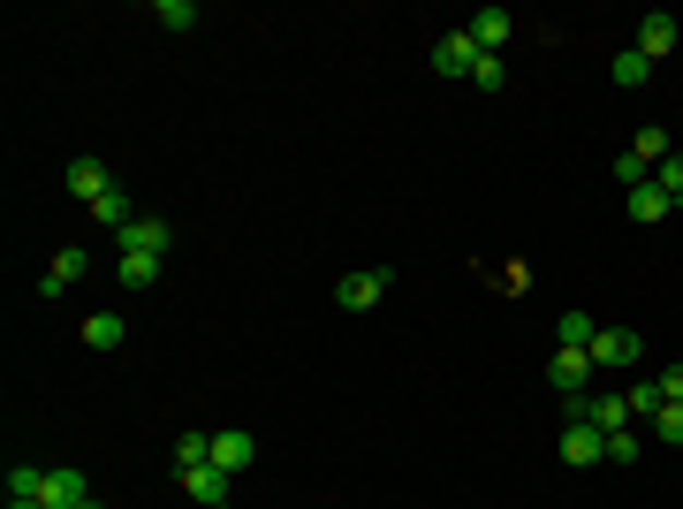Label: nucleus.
<instances>
[{"label":"nucleus","mask_w":683,"mask_h":509,"mask_svg":"<svg viewBox=\"0 0 683 509\" xmlns=\"http://www.w3.org/2000/svg\"><path fill=\"white\" fill-rule=\"evenodd\" d=\"M638 350H646V342L631 335V328H600V335L585 342V357H592V372H631V365H638Z\"/></svg>","instance_id":"f257e3e1"},{"label":"nucleus","mask_w":683,"mask_h":509,"mask_svg":"<svg viewBox=\"0 0 683 509\" xmlns=\"http://www.w3.org/2000/svg\"><path fill=\"white\" fill-rule=\"evenodd\" d=\"M562 464H608V434L592 426V418H562Z\"/></svg>","instance_id":"f03ea898"},{"label":"nucleus","mask_w":683,"mask_h":509,"mask_svg":"<svg viewBox=\"0 0 683 509\" xmlns=\"http://www.w3.org/2000/svg\"><path fill=\"white\" fill-rule=\"evenodd\" d=\"M387 282H395V274H387V267H357V274H342V282H335L342 312H372V305H380V297H387Z\"/></svg>","instance_id":"7ed1b4c3"},{"label":"nucleus","mask_w":683,"mask_h":509,"mask_svg":"<svg viewBox=\"0 0 683 509\" xmlns=\"http://www.w3.org/2000/svg\"><path fill=\"white\" fill-rule=\"evenodd\" d=\"M175 480H182V495L197 509H220L236 495V472H220V464H197V472H175Z\"/></svg>","instance_id":"20e7f679"},{"label":"nucleus","mask_w":683,"mask_h":509,"mask_svg":"<svg viewBox=\"0 0 683 509\" xmlns=\"http://www.w3.org/2000/svg\"><path fill=\"white\" fill-rule=\"evenodd\" d=\"M122 251H145V259H168V251H175V221H160V213H137V221L122 228Z\"/></svg>","instance_id":"39448f33"},{"label":"nucleus","mask_w":683,"mask_h":509,"mask_svg":"<svg viewBox=\"0 0 683 509\" xmlns=\"http://www.w3.org/2000/svg\"><path fill=\"white\" fill-rule=\"evenodd\" d=\"M38 502H46V509H84V502H92V487H84V472H76V464H46Z\"/></svg>","instance_id":"423d86ee"},{"label":"nucleus","mask_w":683,"mask_h":509,"mask_svg":"<svg viewBox=\"0 0 683 509\" xmlns=\"http://www.w3.org/2000/svg\"><path fill=\"white\" fill-rule=\"evenodd\" d=\"M547 380L562 388V403H577V395H592V357H585V350H554Z\"/></svg>","instance_id":"0eeeda50"},{"label":"nucleus","mask_w":683,"mask_h":509,"mask_svg":"<svg viewBox=\"0 0 683 509\" xmlns=\"http://www.w3.org/2000/svg\"><path fill=\"white\" fill-rule=\"evenodd\" d=\"M61 182H69V198H76V205H99V198L115 190L107 161H69V175H61Z\"/></svg>","instance_id":"6e6552de"},{"label":"nucleus","mask_w":683,"mask_h":509,"mask_svg":"<svg viewBox=\"0 0 683 509\" xmlns=\"http://www.w3.org/2000/svg\"><path fill=\"white\" fill-rule=\"evenodd\" d=\"M84 267H92V259H84L76 244H61V251L46 259V274H38V297H61L69 282H84Z\"/></svg>","instance_id":"1a4fd4ad"},{"label":"nucleus","mask_w":683,"mask_h":509,"mask_svg":"<svg viewBox=\"0 0 683 509\" xmlns=\"http://www.w3.org/2000/svg\"><path fill=\"white\" fill-rule=\"evenodd\" d=\"M577 418H592L600 434H615V426H631V395H615V388H592V395L577 403Z\"/></svg>","instance_id":"9d476101"},{"label":"nucleus","mask_w":683,"mask_h":509,"mask_svg":"<svg viewBox=\"0 0 683 509\" xmlns=\"http://www.w3.org/2000/svg\"><path fill=\"white\" fill-rule=\"evenodd\" d=\"M638 54H646V61H661V54H676V15H669V8H654V15H638Z\"/></svg>","instance_id":"9b49d317"},{"label":"nucleus","mask_w":683,"mask_h":509,"mask_svg":"<svg viewBox=\"0 0 683 509\" xmlns=\"http://www.w3.org/2000/svg\"><path fill=\"white\" fill-rule=\"evenodd\" d=\"M433 69H441V76H471V69H479V46H471V31H448V38L433 46Z\"/></svg>","instance_id":"f8f14e48"},{"label":"nucleus","mask_w":683,"mask_h":509,"mask_svg":"<svg viewBox=\"0 0 683 509\" xmlns=\"http://www.w3.org/2000/svg\"><path fill=\"white\" fill-rule=\"evenodd\" d=\"M213 464H220V472H251V464H259V441H251L243 426H228V434H213Z\"/></svg>","instance_id":"ddd939ff"},{"label":"nucleus","mask_w":683,"mask_h":509,"mask_svg":"<svg viewBox=\"0 0 683 509\" xmlns=\"http://www.w3.org/2000/svg\"><path fill=\"white\" fill-rule=\"evenodd\" d=\"M464 31H471V46H479V54H502V46H510V8H479Z\"/></svg>","instance_id":"4468645a"},{"label":"nucleus","mask_w":683,"mask_h":509,"mask_svg":"<svg viewBox=\"0 0 683 509\" xmlns=\"http://www.w3.org/2000/svg\"><path fill=\"white\" fill-rule=\"evenodd\" d=\"M623 205H631V221H638V228H654V221H669V205H676V198H669V190H654V175H646L638 190H623Z\"/></svg>","instance_id":"2eb2a0df"},{"label":"nucleus","mask_w":683,"mask_h":509,"mask_svg":"<svg viewBox=\"0 0 683 509\" xmlns=\"http://www.w3.org/2000/svg\"><path fill=\"white\" fill-rule=\"evenodd\" d=\"M122 335H130L122 312H92V320H84V350H122Z\"/></svg>","instance_id":"dca6fc26"},{"label":"nucleus","mask_w":683,"mask_h":509,"mask_svg":"<svg viewBox=\"0 0 683 509\" xmlns=\"http://www.w3.org/2000/svg\"><path fill=\"white\" fill-rule=\"evenodd\" d=\"M623 153H631V161H638V168H661V161H669V153H676V145H669V130H654V122H646V130H638V138H631V145H623Z\"/></svg>","instance_id":"f3484780"},{"label":"nucleus","mask_w":683,"mask_h":509,"mask_svg":"<svg viewBox=\"0 0 683 509\" xmlns=\"http://www.w3.org/2000/svg\"><path fill=\"white\" fill-rule=\"evenodd\" d=\"M92 213H99V221H107V228H115V236H122V228H130V221H137V198H130V190H122V182H115V190H107V198H99V205H92Z\"/></svg>","instance_id":"a211bd4d"},{"label":"nucleus","mask_w":683,"mask_h":509,"mask_svg":"<svg viewBox=\"0 0 683 509\" xmlns=\"http://www.w3.org/2000/svg\"><path fill=\"white\" fill-rule=\"evenodd\" d=\"M160 267H168V259H145V251H122V267H115V274H122V289H153V282H160Z\"/></svg>","instance_id":"6ab92c4d"},{"label":"nucleus","mask_w":683,"mask_h":509,"mask_svg":"<svg viewBox=\"0 0 683 509\" xmlns=\"http://www.w3.org/2000/svg\"><path fill=\"white\" fill-rule=\"evenodd\" d=\"M46 487V464H8V502H38Z\"/></svg>","instance_id":"aec40b11"},{"label":"nucleus","mask_w":683,"mask_h":509,"mask_svg":"<svg viewBox=\"0 0 683 509\" xmlns=\"http://www.w3.org/2000/svg\"><path fill=\"white\" fill-rule=\"evenodd\" d=\"M646 76H654V61H646L638 46H623V54H615V84H623V92H638Z\"/></svg>","instance_id":"412c9836"},{"label":"nucleus","mask_w":683,"mask_h":509,"mask_svg":"<svg viewBox=\"0 0 683 509\" xmlns=\"http://www.w3.org/2000/svg\"><path fill=\"white\" fill-rule=\"evenodd\" d=\"M197 464H213V434H182L175 441V472H197Z\"/></svg>","instance_id":"4be33fe9"},{"label":"nucleus","mask_w":683,"mask_h":509,"mask_svg":"<svg viewBox=\"0 0 683 509\" xmlns=\"http://www.w3.org/2000/svg\"><path fill=\"white\" fill-rule=\"evenodd\" d=\"M153 23L160 31H197V8L190 0H153Z\"/></svg>","instance_id":"5701e85b"},{"label":"nucleus","mask_w":683,"mask_h":509,"mask_svg":"<svg viewBox=\"0 0 683 509\" xmlns=\"http://www.w3.org/2000/svg\"><path fill=\"white\" fill-rule=\"evenodd\" d=\"M592 335H600V320H585V312H562V350H585Z\"/></svg>","instance_id":"b1692460"},{"label":"nucleus","mask_w":683,"mask_h":509,"mask_svg":"<svg viewBox=\"0 0 683 509\" xmlns=\"http://www.w3.org/2000/svg\"><path fill=\"white\" fill-rule=\"evenodd\" d=\"M654 441H669V449L683 441V403H661V411H654Z\"/></svg>","instance_id":"393cba45"},{"label":"nucleus","mask_w":683,"mask_h":509,"mask_svg":"<svg viewBox=\"0 0 683 509\" xmlns=\"http://www.w3.org/2000/svg\"><path fill=\"white\" fill-rule=\"evenodd\" d=\"M631 395V418H654L661 411V380H638V388H623Z\"/></svg>","instance_id":"a878e982"},{"label":"nucleus","mask_w":683,"mask_h":509,"mask_svg":"<svg viewBox=\"0 0 683 509\" xmlns=\"http://www.w3.org/2000/svg\"><path fill=\"white\" fill-rule=\"evenodd\" d=\"M638 457H646V449H638V434H631V426H615V434H608V464H638Z\"/></svg>","instance_id":"bb28decb"},{"label":"nucleus","mask_w":683,"mask_h":509,"mask_svg":"<svg viewBox=\"0 0 683 509\" xmlns=\"http://www.w3.org/2000/svg\"><path fill=\"white\" fill-rule=\"evenodd\" d=\"M654 190H669V198H683V153H669V161L654 168Z\"/></svg>","instance_id":"cd10ccee"},{"label":"nucleus","mask_w":683,"mask_h":509,"mask_svg":"<svg viewBox=\"0 0 683 509\" xmlns=\"http://www.w3.org/2000/svg\"><path fill=\"white\" fill-rule=\"evenodd\" d=\"M471 84H479V92H502V54H479V69H471Z\"/></svg>","instance_id":"c85d7f7f"},{"label":"nucleus","mask_w":683,"mask_h":509,"mask_svg":"<svg viewBox=\"0 0 683 509\" xmlns=\"http://www.w3.org/2000/svg\"><path fill=\"white\" fill-rule=\"evenodd\" d=\"M646 175H654V168H638V161H631V153H623V161H615V182H623V190H638V182H646Z\"/></svg>","instance_id":"c756f323"},{"label":"nucleus","mask_w":683,"mask_h":509,"mask_svg":"<svg viewBox=\"0 0 683 509\" xmlns=\"http://www.w3.org/2000/svg\"><path fill=\"white\" fill-rule=\"evenodd\" d=\"M661 403H683V365H669V372H661Z\"/></svg>","instance_id":"7c9ffc66"},{"label":"nucleus","mask_w":683,"mask_h":509,"mask_svg":"<svg viewBox=\"0 0 683 509\" xmlns=\"http://www.w3.org/2000/svg\"><path fill=\"white\" fill-rule=\"evenodd\" d=\"M84 509H107V502H99V495H92V502H84Z\"/></svg>","instance_id":"2f4dec72"},{"label":"nucleus","mask_w":683,"mask_h":509,"mask_svg":"<svg viewBox=\"0 0 683 509\" xmlns=\"http://www.w3.org/2000/svg\"><path fill=\"white\" fill-rule=\"evenodd\" d=\"M220 509H228V502H220Z\"/></svg>","instance_id":"473e14b6"}]
</instances>
